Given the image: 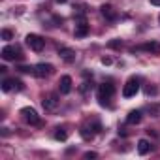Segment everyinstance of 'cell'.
I'll return each mask as SVG.
<instances>
[{
	"mask_svg": "<svg viewBox=\"0 0 160 160\" xmlns=\"http://www.w3.org/2000/svg\"><path fill=\"white\" fill-rule=\"evenodd\" d=\"M12 87H13V83H12V79H4V81H2V91H4V92L12 91Z\"/></svg>",
	"mask_w": 160,
	"mask_h": 160,
	"instance_id": "cell-18",
	"label": "cell"
},
{
	"mask_svg": "<svg viewBox=\"0 0 160 160\" xmlns=\"http://www.w3.org/2000/svg\"><path fill=\"white\" fill-rule=\"evenodd\" d=\"M57 2H58V4H64V2H66V0H57Z\"/></svg>",
	"mask_w": 160,
	"mask_h": 160,
	"instance_id": "cell-26",
	"label": "cell"
},
{
	"mask_svg": "<svg viewBox=\"0 0 160 160\" xmlns=\"http://www.w3.org/2000/svg\"><path fill=\"white\" fill-rule=\"evenodd\" d=\"M58 106V94H47L45 98H43V108H45V111H53L55 108Z\"/></svg>",
	"mask_w": 160,
	"mask_h": 160,
	"instance_id": "cell-8",
	"label": "cell"
},
{
	"mask_svg": "<svg viewBox=\"0 0 160 160\" xmlns=\"http://www.w3.org/2000/svg\"><path fill=\"white\" fill-rule=\"evenodd\" d=\"M139 121H141V111H139V109L130 111L128 117H126V122H128V124H138Z\"/></svg>",
	"mask_w": 160,
	"mask_h": 160,
	"instance_id": "cell-12",
	"label": "cell"
},
{
	"mask_svg": "<svg viewBox=\"0 0 160 160\" xmlns=\"http://www.w3.org/2000/svg\"><path fill=\"white\" fill-rule=\"evenodd\" d=\"M145 94H147V96H154V94H156V87H147V89H145Z\"/></svg>",
	"mask_w": 160,
	"mask_h": 160,
	"instance_id": "cell-22",
	"label": "cell"
},
{
	"mask_svg": "<svg viewBox=\"0 0 160 160\" xmlns=\"http://www.w3.org/2000/svg\"><path fill=\"white\" fill-rule=\"evenodd\" d=\"M58 91L60 94H70L72 92V77L70 75H62L58 81Z\"/></svg>",
	"mask_w": 160,
	"mask_h": 160,
	"instance_id": "cell-7",
	"label": "cell"
},
{
	"mask_svg": "<svg viewBox=\"0 0 160 160\" xmlns=\"http://www.w3.org/2000/svg\"><path fill=\"white\" fill-rule=\"evenodd\" d=\"M12 38H13V32L8 30V28H4L2 30V40H12Z\"/></svg>",
	"mask_w": 160,
	"mask_h": 160,
	"instance_id": "cell-20",
	"label": "cell"
},
{
	"mask_svg": "<svg viewBox=\"0 0 160 160\" xmlns=\"http://www.w3.org/2000/svg\"><path fill=\"white\" fill-rule=\"evenodd\" d=\"M25 40H27V45H28L32 51H42V49L45 47V40H43L42 36H38V34H28Z\"/></svg>",
	"mask_w": 160,
	"mask_h": 160,
	"instance_id": "cell-4",
	"label": "cell"
},
{
	"mask_svg": "<svg viewBox=\"0 0 160 160\" xmlns=\"http://www.w3.org/2000/svg\"><path fill=\"white\" fill-rule=\"evenodd\" d=\"M0 55H2L4 60H23V53H21V49L17 45H6V47H2Z\"/></svg>",
	"mask_w": 160,
	"mask_h": 160,
	"instance_id": "cell-2",
	"label": "cell"
},
{
	"mask_svg": "<svg viewBox=\"0 0 160 160\" xmlns=\"http://www.w3.org/2000/svg\"><path fill=\"white\" fill-rule=\"evenodd\" d=\"M151 149L152 147H151V143L147 139H139L138 141V152L139 154H147V152H151Z\"/></svg>",
	"mask_w": 160,
	"mask_h": 160,
	"instance_id": "cell-13",
	"label": "cell"
},
{
	"mask_svg": "<svg viewBox=\"0 0 160 160\" xmlns=\"http://www.w3.org/2000/svg\"><path fill=\"white\" fill-rule=\"evenodd\" d=\"M143 51H151V53H160V43L158 42H149L145 45H141Z\"/></svg>",
	"mask_w": 160,
	"mask_h": 160,
	"instance_id": "cell-14",
	"label": "cell"
},
{
	"mask_svg": "<svg viewBox=\"0 0 160 160\" xmlns=\"http://www.w3.org/2000/svg\"><path fill=\"white\" fill-rule=\"evenodd\" d=\"M138 91H139V79L138 77H130L126 81V85L122 87V96L124 98H132V96L138 94Z\"/></svg>",
	"mask_w": 160,
	"mask_h": 160,
	"instance_id": "cell-3",
	"label": "cell"
},
{
	"mask_svg": "<svg viewBox=\"0 0 160 160\" xmlns=\"http://www.w3.org/2000/svg\"><path fill=\"white\" fill-rule=\"evenodd\" d=\"M111 62H113V60H111L109 57H102V64H106V66H109Z\"/></svg>",
	"mask_w": 160,
	"mask_h": 160,
	"instance_id": "cell-24",
	"label": "cell"
},
{
	"mask_svg": "<svg viewBox=\"0 0 160 160\" xmlns=\"http://www.w3.org/2000/svg\"><path fill=\"white\" fill-rule=\"evenodd\" d=\"M75 38H85L87 34H89V25L85 23V21H81V23H79L77 27H75Z\"/></svg>",
	"mask_w": 160,
	"mask_h": 160,
	"instance_id": "cell-10",
	"label": "cell"
},
{
	"mask_svg": "<svg viewBox=\"0 0 160 160\" xmlns=\"http://www.w3.org/2000/svg\"><path fill=\"white\" fill-rule=\"evenodd\" d=\"M158 21H160V15H158Z\"/></svg>",
	"mask_w": 160,
	"mask_h": 160,
	"instance_id": "cell-27",
	"label": "cell"
},
{
	"mask_svg": "<svg viewBox=\"0 0 160 160\" xmlns=\"http://www.w3.org/2000/svg\"><path fill=\"white\" fill-rule=\"evenodd\" d=\"M100 12H102V15H104L106 19H109V21H115V19H117V13L113 12V8H111L109 4H104V6L100 8Z\"/></svg>",
	"mask_w": 160,
	"mask_h": 160,
	"instance_id": "cell-11",
	"label": "cell"
},
{
	"mask_svg": "<svg viewBox=\"0 0 160 160\" xmlns=\"http://www.w3.org/2000/svg\"><path fill=\"white\" fill-rule=\"evenodd\" d=\"M66 138H68V134H66L64 130L58 128V130L55 132V139H58V141H66Z\"/></svg>",
	"mask_w": 160,
	"mask_h": 160,
	"instance_id": "cell-16",
	"label": "cell"
},
{
	"mask_svg": "<svg viewBox=\"0 0 160 160\" xmlns=\"http://www.w3.org/2000/svg\"><path fill=\"white\" fill-rule=\"evenodd\" d=\"M96 156H98V154H96L94 151H89V152H85V154H83V158H87V160H91V158H96Z\"/></svg>",
	"mask_w": 160,
	"mask_h": 160,
	"instance_id": "cell-23",
	"label": "cell"
},
{
	"mask_svg": "<svg viewBox=\"0 0 160 160\" xmlns=\"http://www.w3.org/2000/svg\"><path fill=\"white\" fill-rule=\"evenodd\" d=\"M12 83H13V87H15L17 91H23V89H25V85H23L21 79H15V77H13V79H12Z\"/></svg>",
	"mask_w": 160,
	"mask_h": 160,
	"instance_id": "cell-19",
	"label": "cell"
},
{
	"mask_svg": "<svg viewBox=\"0 0 160 160\" xmlns=\"http://www.w3.org/2000/svg\"><path fill=\"white\" fill-rule=\"evenodd\" d=\"M21 115H23V119H25L27 122H30V124H40V117H38V113H36L34 108H23V109H21Z\"/></svg>",
	"mask_w": 160,
	"mask_h": 160,
	"instance_id": "cell-5",
	"label": "cell"
},
{
	"mask_svg": "<svg viewBox=\"0 0 160 160\" xmlns=\"http://www.w3.org/2000/svg\"><path fill=\"white\" fill-rule=\"evenodd\" d=\"M108 47H109V49H121V47H122V42H121V40H111V42L108 43Z\"/></svg>",
	"mask_w": 160,
	"mask_h": 160,
	"instance_id": "cell-17",
	"label": "cell"
},
{
	"mask_svg": "<svg viewBox=\"0 0 160 160\" xmlns=\"http://www.w3.org/2000/svg\"><path fill=\"white\" fill-rule=\"evenodd\" d=\"M58 57L66 62H73L75 60V51H72L70 47H60L58 49Z\"/></svg>",
	"mask_w": 160,
	"mask_h": 160,
	"instance_id": "cell-9",
	"label": "cell"
},
{
	"mask_svg": "<svg viewBox=\"0 0 160 160\" xmlns=\"http://www.w3.org/2000/svg\"><path fill=\"white\" fill-rule=\"evenodd\" d=\"M115 94V87L111 83H104L98 87V92H96V98L100 102V106H109V100L113 98Z\"/></svg>",
	"mask_w": 160,
	"mask_h": 160,
	"instance_id": "cell-1",
	"label": "cell"
},
{
	"mask_svg": "<svg viewBox=\"0 0 160 160\" xmlns=\"http://www.w3.org/2000/svg\"><path fill=\"white\" fill-rule=\"evenodd\" d=\"M151 4L152 6H160V0H151Z\"/></svg>",
	"mask_w": 160,
	"mask_h": 160,
	"instance_id": "cell-25",
	"label": "cell"
},
{
	"mask_svg": "<svg viewBox=\"0 0 160 160\" xmlns=\"http://www.w3.org/2000/svg\"><path fill=\"white\" fill-rule=\"evenodd\" d=\"M53 73V66L51 64H45V62H40L34 66V75L36 77H47Z\"/></svg>",
	"mask_w": 160,
	"mask_h": 160,
	"instance_id": "cell-6",
	"label": "cell"
},
{
	"mask_svg": "<svg viewBox=\"0 0 160 160\" xmlns=\"http://www.w3.org/2000/svg\"><path fill=\"white\" fill-rule=\"evenodd\" d=\"M81 136H83V139H92V136H94V134L91 132V128H89V126H83V128H81Z\"/></svg>",
	"mask_w": 160,
	"mask_h": 160,
	"instance_id": "cell-15",
	"label": "cell"
},
{
	"mask_svg": "<svg viewBox=\"0 0 160 160\" xmlns=\"http://www.w3.org/2000/svg\"><path fill=\"white\" fill-rule=\"evenodd\" d=\"M17 70L23 72V73H30V72L34 73V68H32V66H17Z\"/></svg>",
	"mask_w": 160,
	"mask_h": 160,
	"instance_id": "cell-21",
	"label": "cell"
}]
</instances>
